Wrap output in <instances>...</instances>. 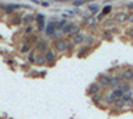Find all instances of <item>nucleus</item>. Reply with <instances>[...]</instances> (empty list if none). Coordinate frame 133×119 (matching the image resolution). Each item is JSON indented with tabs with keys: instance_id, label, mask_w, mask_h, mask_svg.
I'll use <instances>...</instances> for the list:
<instances>
[{
	"instance_id": "1",
	"label": "nucleus",
	"mask_w": 133,
	"mask_h": 119,
	"mask_svg": "<svg viewBox=\"0 0 133 119\" xmlns=\"http://www.w3.org/2000/svg\"><path fill=\"white\" fill-rule=\"evenodd\" d=\"M98 85L101 86V89H107L109 88V83H110V74H101L98 77Z\"/></svg>"
},
{
	"instance_id": "2",
	"label": "nucleus",
	"mask_w": 133,
	"mask_h": 119,
	"mask_svg": "<svg viewBox=\"0 0 133 119\" xmlns=\"http://www.w3.org/2000/svg\"><path fill=\"white\" fill-rule=\"evenodd\" d=\"M44 56H45L47 62H51V66H53V65H55V61H56V58H57L56 52L52 50V49H48L45 53H44Z\"/></svg>"
},
{
	"instance_id": "3",
	"label": "nucleus",
	"mask_w": 133,
	"mask_h": 119,
	"mask_svg": "<svg viewBox=\"0 0 133 119\" xmlns=\"http://www.w3.org/2000/svg\"><path fill=\"white\" fill-rule=\"evenodd\" d=\"M66 45H68V41L64 38H59L57 41H55V48H56L57 52H65L66 50Z\"/></svg>"
},
{
	"instance_id": "4",
	"label": "nucleus",
	"mask_w": 133,
	"mask_h": 119,
	"mask_svg": "<svg viewBox=\"0 0 133 119\" xmlns=\"http://www.w3.org/2000/svg\"><path fill=\"white\" fill-rule=\"evenodd\" d=\"M115 21L116 23H118V24H123V23H125L127 21V19H128V13L127 12H124V11H118V12L115 15Z\"/></svg>"
},
{
	"instance_id": "5",
	"label": "nucleus",
	"mask_w": 133,
	"mask_h": 119,
	"mask_svg": "<svg viewBox=\"0 0 133 119\" xmlns=\"http://www.w3.org/2000/svg\"><path fill=\"white\" fill-rule=\"evenodd\" d=\"M123 82H124V81H121L120 78H117L116 75L113 74V75H110V83H109V88H112L113 90H115V89H118Z\"/></svg>"
},
{
	"instance_id": "6",
	"label": "nucleus",
	"mask_w": 133,
	"mask_h": 119,
	"mask_svg": "<svg viewBox=\"0 0 133 119\" xmlns=\"http://www.w3.org/2000/svg\"><path fill=\"white\" fill-rule=\"evenodd\" d=\"M100 90H101V86L98 85V82H93V83L89 86V89H88V94L92 97V95H95V94H98Z\"/></svg>"
},
{
	"instance_id": "7",
	"label": "nucleus",
	"mask_w": 133,
	"mask_h": 119,
	"mask_svg": "<svg viewBox=\"0 0 133 119\" xmlns=\"http://www.w3.org/2000/svg\"><path fill=\"white\" fill-rule=\"evenodd\" d=\"M55 32H56V21H51V23H48L47 27H45V35L49 37L55 33Z\"/></svg>"
},
{
	"instance_id": "8",
	"label": "nucleus",
	"mask_w": 133,
	"mask_h": 119,
	"mask_svg": "<svg viewBox=\"0 0 133 119\" xmlns=\"http://www.w3.org/2000/svg\"><path fill=\"white\" fill-rule=\"evenodd\" d=\"M37 49H39L40 52H44V53H45V52L48 50V41H47L45 38H43V40L37 41Z\"/></svg>"
},
{
	"instance_id": "9",
	"label": "nucleus",
	"mask_w": 133,
	"mask_h": 119,
	"mask_svg": "<svg viewBox=\"0 0 133 119\" xmlns=\"http://www.w3.org/2000/svg\"><path fill=\"white\" fill-rule=\"evenodd\" d=\"M84 40H85V35H83L81 32H80V33H77L76 36L72 37V44H73V45H75V44H83Z\"/></svg>"
},
{
	"instance_id": "10",
	"label": "nucleus",
	"mask_w": 133,
	"mask_h": 119,
	"mask_svg": "<svg viewBox=\"0 0 133 119\" xmlns=\"http://www.w3.org/2000/svg\"><path fill=\"white\" fill-rule=\"evenodd\" d=\"M123 77H124V81H130L133 78V69L132 68H127L123 72Z\"/></svg>"
},
{
	"instance_id": "11",
	"label": "nucleus",
	"mask_w": 133,
	"mask_h": 119,
	"mask_svg": "<svg viewBox=\"0 0 133 119\" xmlns=\"http://www.w3.org/2000/svg\"><path fill=\"white\" fill-rule=\"evenodd\" d=\"M35 19H36V16H35V15L27 13L23 19H21V23H23V24H27V25H31V23H32V21L35 20Z\"/></svg>"
},
{
	"instance_id": "12",
	"label": "nucleus",
	"mask_w": 133,
	"mask_h": 119,
	"mask_svg": "<svg viewBox=\"0 0 133 119\" xmlns=\"http://www.w3.org/2000/svg\"><path fill=\"white\" fill-rule=\"evenodd\" d=\"M98 4L97 3H89L88 4V9H89V12H91V15L92 16H95L97 12H98Z\"/></svg>"
},
{
	"instance_id": "13",
	"label": "nucleus",
	"mask_w": 133,
	"mask_h": 119,
	"mask_svg": "<svg viewBox=\"0 0 133 119\" xmlns=\"http://www.w3.org/2000/svg\"><path fill=\"white\" fill-rule=\"evenodd\" d=\"M104 101V95L101 94V93H98V94H95V95H92V102L95 103V105H100Z\"/></svg>"
},
{
	"instance_id": "14",
	"label": "nucleus",
	"mask_w": 133,
	"mask_h": 119,
	"mask_svg": "<svg viewBox=\"0 0 133 119\" xmlns=\"http://www.w3.org/2000/svg\"><path fill=\"white\" fill-rule=\"evenodd\" d=\"M35 62L37 65H40V66H43V65L47 64V60H45V56L44 54H36V58H35Z\"/></svg>"
},
{
	"instance_id": "15",
	"label": "nucleus",
	"mask_w": 133,
	"mask_h": 119,
	"mask_svg": "<svg viewBox=\"0 0 133 119\" xmlns=\"http://www.w3.org/2000/svg\"><path fill=\"white\" fill-rule=\"evenodd\" d=\"M97 23H98V21H97V19L95 16H91L89 19L85 20V25L87 27H95V25H97Z\"/></svg>"
},
{
	"instance_id": "16",
	"label": "nucleus",
	"mask_w": 133,
	"mask_h": 119,
	"mask_svg": "<svg viewBox=\"0 0 133 119\" xmlns=\"http://www.w3.org/2000/svg\"><path fill=\"white\" fill-rule=\"evenodd\" d=\"M95 41H96V38H95V36H93V35H88V36H85L84 44H87V46H91Z\"/></svg>"
},
{
	"instance_id": "17",
	"label": "nucleus",
	"mask_w": 133,
	"mask_h": 119,
	"mask_svg": "<svg viewBox=\"0 0 133 119\" xmlns=\"http://www.w3.org/2000/svg\"><path fill=\"white\" fill-rule=\"evenodd\" d=\"M68 24V21L66 20H60V21H56V32H59V30H63L64 29V27Z\"/></svg>"
},
{
	"instance_id": "18",
	"label": "nucleus",
	"mask_w": 133,
	"mask_h": 119,
	"mask_svg": "<svg viewBox=\"0 0 133 119\" xmlns=\"http://www.w3.org/2000/svg\"><path fill=\"white\" fill-rule=\"evenodd\" d=\"M113 95V98L117 101V99H121V97H123V91H121V89H115V90H112V93H110Z\"/></svg>"
},
{
	"instance_id": "19",
	"label": "nucleus",
	"mask_w": 133,
	"mask_h": 119,
	"mask_svg": "<svg viewBox=\"0 0 133 119\" xmlns=\"http://www.w3.org/2000/svg\"><path fill=\"white\" fill-rule=\"evenodd\" d=\"M73 25H75V23H72V21H68V24L64 27V29H63L61 32H63V33H65V35H69V32H71V29H72Z\"/></svg>"
},
{
	"instance_id": "20",
	"label": "nucleus",
	"mask_w": 133,
	"mask_h": 119,
	"mask_svg": "<svg viewBox=\"0 0 133 119\" xmlns=\"http://www.w3.org/2000/svg\"><path fill=\"white\" fill-rule=\"evenodd\" d=\"M121 99H123L125 103H127V102H129L130 99H133V94H132V91L124 93V94H123V97H121Z\"/></svg>"
},
{
	"instance_id": "21",
	"label": "nucleus",
	"mask_w": 133,
	"mask_h": 119,
	"mask_svg": "<svg viewBox=\"0 0 133 119\" xmlns=\"http://www.w3.org/2000/svg\"><path fill=\"white\" fill-rule=\"evenodd\" d=\"M115 98H113V95L112 94H107V95H104V102L105 103H108V105H112V103H115Z\"/></svg>"
},
{
	"instance_id": "22",
	"label": "nucleus",
	"mask_w": 133,
	"mask_h": 119,
	"mask_svg": "<svg viewBox=\"0 0 133 119\" xmlns=\"http://www.w3.org/2000/svg\"><path fill=\"white\" fill-rule=\"evenodd\" d=\"M113 106H115V109L120 110V109H123V107H125V102L123 99H117V101H115Z\"/></svg>"
},
{
	"instance_id": "23",
	"label": "nucleus",
	"mask_w": 133,
	"mask_h": 119,
	"mask_svg": "<svg viewBox=\"0 0 133 119\" xmlns=\"http://www.w3.org/2000/svg\"><path fill=\"white\" fill-rule=\"evenodd\" d=\"M77 33H80V25H77V24H75L73 27H72V29H71V32H69V35L73 37V36H76Z\"/></svg>"
},
{
	"instance_id": "24",
	"label": "nucleus",
	"mask_w": 133,
	"mask_h": 119,
	"mask_svg": "<svg viewBox=\"0 0 133 119\" xmlns=\"http://www.w3.org/2000/svg\"><path fill=\"white\" fill-rule=\"evenodd\" d=\"M118 89H121V91H123V93H128V91H130V85L128 82H123Z\"/></svg>"
},
{
	"instance_id": "25",
	"label": "nucleus",
	"mask_w": 133,
	"mask_h": 119,
	"mask_svg": "<svg viewBox=\"0 0 133 119\" xmlns=\"http://www.w3.org/2000/svg\"><path fill=\"white\" fill-rule=\"evenodd\" d=\"M103 38H104V40L110 41V40L113 38V35L110 33V30H104V32H103Z\"/></svg>"
},
{
	"instance_id": "26",
	"label": "nucleus",
	"mask_w": 133,
	"mask_h": 119,
	"mask_svg": "<svg viewBox=\"0 0 133 119\" xmlns=\"http://www.w3.org/2000/svg\"><path fill=\"white\" fill-rule=\"evenodd\" d=\"M115 23H116L115 19H107V20H104L103 24H104V27H113Z\"/></svg>"
},
{
	"instance_id": "27",
	"label": "nucleus",
	"mask_w": 133,
	"mask_h": 119,
	"mask_svg": "<svg viewBox=\"0 0 133 119\" xmlns=\"http://www.w3.org/2000/svg\"><path fill=\"white\" fill-rule=\"evenodd\" d=\"M110 11H112V5L110 4H108V5H105L104 8H103V11H101V13L105 16V15H108V13H110Z\"/></svg>"
},
{
	"instance_id": "28",
	"label": "nucleus",
	"mask_w": 133,
	"mask_h": 119,
	"mask_svg": "<svg viewBox=\"0 0 133 119\" xmlns=\"http://www.w3.org/2000/svg\"><path fill=\"white\" fill-rule=\"evenodd\" d=\"M89 50H91V49H89V46H87V45H85V46H83V48L80 49V52H79V56H80V57H81V56H85Z\"/></svg>"
},
{
	"instance_id": "29",
	"label": "nucleus",
	"mask_w": 133,
	"mask_h": 119,
	"mask_svg": "<svg viewBox=\"0 0 133 119\" xmlns=\"http://www.w3.org/2000/svg\"><path fill=\"white\" fill-rule=\"evenodd\" d=\"M11 23L12 24H21V17L20 16H15L11 19Z\"/></svg>"
},
{
	"instance_id": "30",
	"label": "nucleus",
	"mask_w": 133,
	"mask_h": 119,
	"mask_svg": "<svg viewBox=\"0 0 133 119\" xmlns=\"http://www.w3.org/2000/svg\"><path fill=\"white\" fill-rule=\"evenodd\" d=\"M85 2H83V0H76V2H72V5L73 7H80V5H84Z\"/></svg>"
},
{
	"instance_id": "31",
	"label": "nucleus",
	"mask_w": 133,
	"mask_h": 119,
	"mask_svg": "<svg viewBox=\"0 0 133 119\" xmlns=\"http://www.w3.org/2000/svg\"><path fill=\"white\" fill-rule=\"evenodd\" d=\"M33 32V27L32 25H27V28H25V30H24V33L25 35H31Z\"/></svg>"
},
{
	"instance_id": "32",
	"label": "nucleus",
	"mask_w": 133,
	"mask_h": 119,
	"mask_svg": "<svg viewBox=\"0 0 133 119\" xmlns=\"http://www.w3.org/2000/svg\"><path fill=\"white\" fill-rule=\"evenodd\" d=\"M45 21H40L39 23V30H45Z\"/></svg>"
},
{
	"instance_id": "33",
	"label": "nucleus",
	"mask_w": 133,
	"mask_h": 119,
	"mask_svg": "<svg viewBox=\"0 0 133 119\" xmlns=\"http://www.w3.org/2000/svg\"><path fill=\"white\" fill-rule=\"evenodd\" d=\"M35 58H36L35 53H29V54H28V61L29 62H35Z\"/></svg>"
},
{
	"instance_id": "34",
	"label": "nucleus",
	"mask_w": 133,
	"mask_h": 119,
	"mask_svg": "<svg viewBox=\"0 0 133 119\" xmlns=\"http://www.w3.org/2000/svg\"><path fill=\"white\" fill-rule=\"evenodd\" d=\"M31 49V44H28V45H23V46H21V52H23V53H25V52H28Z\"/></svg>"
},
{
	"instance_id": "35",
	"label": "nucleus",
	"mask_w": 133,
	"mask_h": 119,
	"mask_svg": "<svg viewBox=\"0 0 133 119\" xmlns=\"http://www.w3.org/2000/svg\"><path fill=\"white\" fill-rule=\"evenodd\" d=\"M127 21L133 24V12H128V19H127Z\"/></svg>"
},
{
	"instance_id": "36",
	"label": "nucleus",
	"mask_w": 133,
	"mask_h": 119,
	"mask_svg": "<svg viewBox=\"0 0 133 119\" xmlns=\"http://www.w3.org/2000/svg\"><path fill=\"white\" fill-rule=\"evenodd\" d=\"M66 13H68L69 16H75L77 13V11L76 9H68V11H66Z\"/></svg>"
},
{
	"instance_id": "37",
	"label": "nucleus",
	"mask_w": 133,
	"mask_h": 119,
	"mask_svg": "<svg viewBox=\"0 0 133 119\" xmlns=\"http://www.w3.org/2000/svg\"><path fill=\"white\" fill-rule=\"evenodd\" d=\"M36 20H37V23H40V21H44V15H41V13L36 15Z\"/></svg>"
},
{
	"instance_id": "38",
	"label": "nucleus",
	"mask_w": 133,
	"mask_h": 119,
	"mask_svg": "<svg viewBox=\"0 0 133 119\" xmlns=\"http://www.w3.org/2000/svg\"><path fill=\"white\" fill-rule=\"evenodd\" d=\"M127 33H128V36H129L130 38H133V28L128 29V32H127Z\"/></svg>"
},
{
	"instance_id": "39",
	"label": "nucleus",
	"mask_w": 133,
	"mask_h": 119,
	"mask_svg": "<svg viewBox=\"0 0 133 119\" xmlns=\"http://www.w3.org/2000/svg\"><path fill=\"white\" fill-rule=\"evenodd\" d=\"M117 32H118V28H116V27H112V28H110V33H117Z\"/></svg>"
},
{
	"instance_id": "40",
	"label": "nucleus",
	"mask_w": 133,
	"mask_h": 119,
	"mask_svg": "<svg viewBox=\"0 0 133 119\" xmlns=\"http://www.w3.org/2000/svg\"><path fill=\"white\" fill-rule=\"evenodd\" d=\"M66 50H73V44H72V42H68V45H66Z\"/></svg>"
},
{
	"instance_id": "41",
	"label": "nucleus",
	"mask_w": 133,
	"mask_h": 119,
	"mask_svg": "<svg viewBox=\"0 0 133 119\" xmlns=\"http://www.w3.org/2000/svg\"><path fill=\"white\" fill-rule=\"evenodd\" d=\"M35 41H37V37H36V36H32V37L28 40V42H35Z\"/></svg>"
},
{
	"instance_id": "42",
	"label": "nucleus",
	"mask_w": 133,
	"mask_h": 119,
	"mask_svg": "<svg viewBox=\"0 0 133 119\" xmlns=\"http://www.w3.org/2000/svg\"><path fill=\"white\" fill-rule=\"evenodd\" d=\"M40 5H43V7H49L51 5V3H48V2H41V4Z\"/></svg>"
},
{
	"instance_id": "43",
	"label": "nucleus",
	"mask_w": 133,
	"mask_h": 119,
	"mask_svg": "<svg viewBox=\"0 0 133 119\" xmlns=\"http://www.w3.org/2000/svg\"><path fill=\"white\" fill-rule=\"evenodd\" d=\"M96 19H97V21H101V20L104 19V15H103V13H100V15H98Z\"/></svg>"
},
{
	"instance_id": "44",
	"label": "nucleus",
	"mask_w": 133,
	"mask_h": 119,
	"mask_svg": "<svg viewBox=\"0 0 133 119\" xmlns=\"http://www.w3.org/2000/svg\"><path fill=\"white\" fill-rule=\"evenodd\" d=\"M127 106H133V99H130L129 102H127V103H125V107H127Z\"/></svg>"
},
{
	"instance_id": "45",
	"label": "nucleus",
	"mask_w": 133,
	"mask_h": 119,
	"mask_svg": "<svg viewBox=\"0 0 133 119\" xmlns=\"http://www.w3.org/2000/svg\"><path fill=\"white\" fill-rule=\"evenodd\" d=\"M127 8H129V9H133V3H128V4H127Z\"/></svg>"
},
{
	"instance_id": "46",
	"label": "nucleus",
	"mask_w": 133,
	"mask_h": 119,
	"mask_svg": "<svg viewBox=\"0 0 133 119\" xmlns=\"http://www.w3.org/2000/svg\"><path fill=\"white\" fill-rule=\"evenodd\" d=\"M39 74H41V77H44V75H45V74H47V72H45V70H43V72H40Z\"/></svg>"
},
{
	"instance_id": "47",
	"label": "nucleus",
	"mask_w": 133,
	"mask_h": 119,
	"mask_svg": "<svg viewBox=\"0 0 133 119\" xmlns=\"http://www.w3.org/2000/svg\"><path fill=\"white\" fill-rule=\"evenodd\" d=\"M130 82H132V83H133V78H132V80H130Z\"/></svg>"
}]
</instances>
